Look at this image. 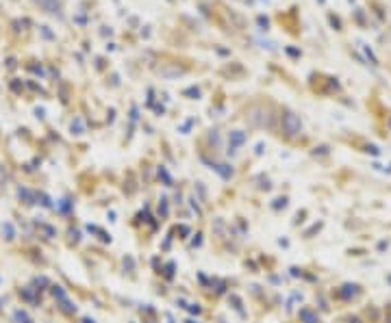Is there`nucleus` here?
<instances>
[{"label":"nucleus","mask_w":391,"mask_h":323,"mask_svg":"<svg viewBox=\"0 0 391 323\" xmlns=\"http://www.w3.org/2000/svg\"><path fill=\"white\" fill-rule=\"evenodd\" d=\"M244 133H241V130H235V133H231V141L235 143V146H239V143H244Z\"/></svg>","instance_id":"f03ea898"},{"label":"nucleus","mask_w":391,"mask_h":323,"mask_svg":"<svg viewBox=\"0 0 391 323\" xmlns=\"http://www.w3.org/2000/svg\"><path fill=\"white\" fill-rule=\"evenodd\" d=\"M39 3H44V5H46V3H48V0H39Z\"/></svg>","instance_id":"7ed1b4c3"},{"label":"nucleus","mask_w":391,"mask_h":323,"mask_svg":"<svg viewBox=\"0 0 391 323\" xmlns=\"http://www.w3.org/2000/svg\"><path fill=\"white\" fill-rule=\"evenodd\" d=\"M283 124H285V130L289 135H296V133H300V128H302V122H300V117L293 115V113H287L283 117Z\"/></svg>","instance_id":"f257e3e1"}]
</instances>
